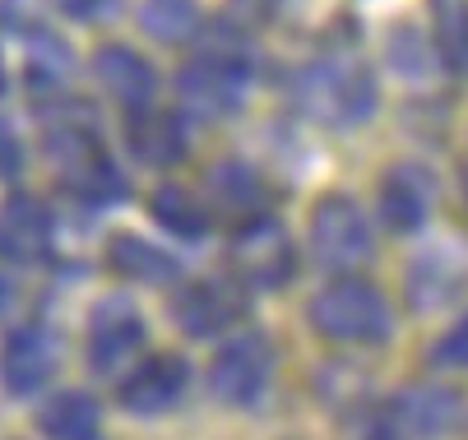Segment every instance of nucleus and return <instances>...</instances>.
Wrapping results in <instances>:
<instances>
[{"label":"nucleus","mask_w":468,"mask_h":440,"mask_svg":"<svg viewBox=\"0 0 468 440\" xmlns=\"http://www.w3.org/2000/svg\"><path fill=\"white\" fill-rule=\"evenodd\" d=\"M228 269H232L237 288H255V292L288 288V278L297 274V250H292L288 227L274 214L246 218L228 241Z\"/></svg>","instance_id":"obj_4"},{"label":"nucleus","mask_w":468,"mask_h":440,"mask_svg":"<svg viewBox=\"0 0 468 440\" xmlns=\"http://www.w3.org/2000/svg\"><path fill=\"white\" fill-rule=\"evenodd\" d=\"M431 200H436V185H431V172L418 167V162H399L385 172L380 191H376V204H380V223L389 232H418L431 214Z\"/></svg>","instance_id":"obj_12"},{"label":"nucleus","mask_w":468,"mask_h":440,"mask_svg":"<svg viewBox=\"0 0 468 440\" xmlns=\"http://www.w3.org/2000/svg\"><path fill=\"white\" fill-rule=\"evenodd\" d=\"M42 10H47V0H0V28H10L19 37H37Z\"/></svg>","instance_id":"obj_23"},{"label":"nucleus","mask_w":468,"mask_h":440,"mask_svg":"<svg viewBox=\"0 0 468 440\" xmlns=\"http://www.w3.org/2000/svg\"><path fill=\"white\" fill-rule=\"evenodd\" d=\"M186 381H190V371L181 357H172V352L149 357L121 381V408L135 417H158V413L176 408V399L186 394Z\"/></svg>","instance_id":"obj_11"},{"label":"nucleus","mask_w":468,"mask_h":440,"mask_svg":"<svg viewBox=\"0 0 468 440\" xmlns=\"http://www.w3.org/2000/svg\"><path fill=\"white\" fill-rule=\"evenodd\" d=\"M441 265H445L441 250L413 265V274H409V283H413V288H409V297H413V306H418V310H431V306L450 301V297H454V288L463 283V269H445V274H441Z\"/></svg>","instance_id":"obj_22"},{"label":"nucleus","mask_w":468,"mask_h":440,"mask_svg":"<svg viewBox=\"0 0 468 440\" xmlns=\"http://www.w3.org/2000/svg\"><path fill=\"white\" fill-rule=\"evenodd\" d=\"M144 343V316L135 310V301L112 292L93 306L89 316V361L98 375H112L116 366H125Z\"/></svg>","instance_id":"obj_9"},{"label":"nucleus","mask_w":468,"mask_h":440,"mask_svg":"<svg viewBox=\"0 0 468 440\" xmlns=\"http://www.w3.org/2000/svg\"><path fill=\"white\" fill-rule=\"evenodd\" d=\"M306 320L315 325L320 339L353 343V348H376L394 330L385 297L362 278H334L329 288H320L306 306Z\"/></svg>","instance_id":"obj_3"},{"label":"nucleus","mask_w":468,"mask_h":440,"mask_svg":"<svg viewBox=\"0 0 468 440\" xmlns=\"http://www.w3.org/2000/svg\"><path fill=\"white\" fill-rule=\"evenodd\" d=\"M125 144L144 167H176L186 158V125L176 111L149 107L140 116H125Z\"/></svg>","instance_id":"obj_15"},{"label":"nucleus","mask_w":468,"mask_h":440,"mask_svg":"<svg viewBox=\"0 0 468 440\" xmlns=\"http://www.w3.org/2000/svg\"><path fill=\"white\" fill-rule=\"evenodd\" d=\"M427 5L441 60L454 75H468V0H427Z\"/></svg>","instance_id":"obj_19"},{"label":"nucleus","mask_w":468,"mask_h":440,"mask_svg":"<svg viewBox=\"0 0 468 440\" xmlns=\"http://www.w3.org/2000/svg\"><path fill=\"white\" fill-rule=\"evenodd\" d=\"M93 75H98V84L125 107V116H140V111L154 107L158 79H154V66H149L140 51H130V47H121V42L98 47V51H93Z\"/></svg>","instance_id":"obj_13"},{"label":"nucleus","mask_w":468,"mask_h":440,"mask_svg":"<svg viewBox=\"0 0 468 440\" xmlns=\"http://www.w3.org/2000/svg\"><path fill=\"white\" fill-rule=\"evenodd\" d=\"M246 79H250V66L232 51H199L190 66L181 70L176 79V93L181 102L195 111V116H232L246 98Z\"/></svg>","instance_id":"obj_6"},{"label":"nucleus","mask_w":468,"mask_h":440,"mask_svg":"<svg viewBox=\"0 0 468 440\" xmlns=\"http://www.w3.org/2000/svg\"><path fill=\"white\" fill-rule=\"evenodd\" d=\"M241 5H246L250 15H270V10H274V0H241Z\"/></svg>","instance_id":"obj_27"},{"label":"nucleus","mask_w":468,"mask_h":440,"mask_svg":"<svg viewBox=\"0 0 468 440\" xmlns=\"http://www.w3.org/2000/svg\"><path fill=\"white\" fill-rule=\"evenodd\" d=\"M459 195H463V218H468V162L459 167Z\"/></svg>","instance_id":"obj_28"},{"label":"nucleus","mask_w":468,"mask_h":440,"mask_svg":"<svg viewBox=\"0 0 468 440\" xmlns=\"http://www.w3.org/2000/svg\"><path fill=\"white\" fill-rule=\"evenodd\" d=\"M19 167H24V149H19V140H15L10 125L0 120V181H15Z\"/></svg>","instance_id":"obj_25"},{"label":"nucleus","mask_w":468,"mask_h":440,"mask_svg":"<svg viewBox=\"0 0 468 440\" xmlns=\"http://www.w3.org/2000/svg\"><path fill=\"white\" fill-rule=\"evenodd\" d=\"M140 24L163 47H181V42L199 37V10H195V0H144Z\"/></svg>","instance_id":"obj_20"},{"label":"nucleus","mask_w":468,"mask_h":440,"mask_svg":"<svg viewBox=\"0 0 468 440\" xmlns=\"http://www.w3.org/2000/svg\"><path fill=\"white\" fill-rule=\"evenodd\" d=\"M246 316V297L237 283H218V278H205V283H186L176 297H172V320L190 334V339H214L218 330L237 325Z\"/></svg>","instance_id":"obj_10"},{"label":"nucleus","mask_w":468,"mask_h":440,"mask_svg":"<svg viewBox=\"0 0 468 440\" xmlns=\"http://www.w3.org/2000/svg\"><path fill=\"white\" fill-rule=\"evenodd\" d=\"M56 5L70 15V19H93V15L107 5V0H56Z\"/></svg>","instance_id":"obj_26"},{"label":"nucleus","mask_w":468,"mask_h":440,"mask_svg":"<svg viewBox=\"0 0 468 440\" xmlns=\"http://www.w3.org/2000/svg\"><path fill=\"white\" fill-rule=\"evenodd\" d=\"M56 241V218L37 195H10L0 200V265L28 269L51 256Z\"/></svg>","instance_id":"obj_8"},{"label":"nucleus","mask_w":468,"mask_h":440,"mask_svg":"<svg viewBox=\"0 0 468 440\" xmlns=\"http://www.w3.org/2000/svg\"><path fill=\"white\" fill-rule=\"evenodd\" d=\"M37 426L51 440H98V403L80 390L51 394L37 413Z\"/></svg>","instance_id":"obj_17"},{"label":"nucleus","mask_w":468,"mask_h":440,"mask_svg":"<svg viewBox=\"0 0 468 440\" xmlns=\"http://www.w3.org/2000/svg\"><path fill=\"white\" fill-rule=\"evenodd\" d=\"M37 120L47 125V158L56 162L60 185H65L75 200L102 209V204H116V200L130 195L121 167L112 162V153H107L102 140H98V120H93L89 107H80V102L65 98V102L42 107Z\"/></svg>","instance_id":"obj_1"},{"label":"nucleus","mask_w":468,"mask_h":440,"mask_svg":"<svg viewBox=\"0 0 468 440\" xmlns=\"http://www.w3.org/2000/svg\"><path fill=\"white\" fill-rule=\"evenodd\" d=\"M311 250L324 269H362L371 260V227L348 195H324L311 214Z\"/></svg>","instance_id":"obj_7"},{"label":"nucleus","mask_w":468,"mask_h":440,"mask_svg":"<svg viewBox=\"0 0 468 440\" xmlns=\"http://www.w3.org/2000/svg\"><path fill=\"white\" fill-rule=\"evenodd\" d=\"M107 265L116 278L125 283H144V288H163L181 274V265L167 256V250H158L154 241L135 236V232H121L107 241Z\"/></svg>","instance_id":"obj_16"},{"label":"nucleus","mask_w":468,"mask_h":440,"mask_svg":"<svg viewBox=\"0 0 468 440\" xmlns=\"http://www.w3.org/2000/svg\"><path fill=\"white\" fill-rule=\"evenodd\" d=\"M431 361L445 366V371H468V316L431 348Z\"/></svg>","instance_id":"obj_24"},{"label":"nucleus","mask_w":468,"mask_h":440,"mask_svg":"<svg viewBox=\"0 0 468 440\" xmlns=\"http://www.w3.org/2000/svg\"><path fill=\"white\" fill-rule=\"evenodd\" d=\"M149 214L163 232L181 236V241H199L209 232V214L205 204H199L190 191H181V185H158L154 200H149Z\"/></svg>","instance_id":"obj_18"},{"label":"nucleus","mask_w":468,"mask_h":440,"mask_svg":"<svg viewBox=\"0 0 468 440\" xmlns=\"http://www.w3.org/2000/svg\"><path fill=\"white\" fill-rule=\"evenodd\" d=\"M270 381H274V343L260 330H246L232 343H223V352L214 357V371H209V385H214L218 403H228V408H255L264 399V390H270Z\"/></svg>","instance_id":"obj_5"},{"label":"nucleus","mask_w":468,"mask_h":440,"mask_svg":"<svg viewBox=\"0 0 468 440\" xmlns=\"http://www.w3.org/2000/svg\"><path fill=\"white\" fill-rule=\"evenodd\" d=\"M0 89H5V66H0Z\"/></svg>","instance_id":"obj_29"},{"label":"nucleus","mask_w":468,"mask_h":440,"mask_svg":"<svg viewBox=\"0 0 468 440\" xmlns=\"http://www.w3.org/2000/svg\"><path fill=\"white\" fill-rule=\"evenodd\" d=\"M209 185H214V195L228 209H237V214H250L255 218V209L264 204V185H260V176L246 162H218L209 172Z\"/></svg>","instance_id":"obj_21"},{"label":"nucleus","mask_w":468,"mask_h":440,"mask_svg":"<svg viewBox=\"0 0 468 440\" xmlns=\"http://www.w3.org/2000/svg\"><path fill=\"white\" fill-rule=\"evenodd\" d=\"M292 102L306 120L329 125V131H348V125H362L376 111V75L357 56H324L297 70Z\"/></svg>","instance_id":"obj_2"},{"label":"nucleus","mask_w":468,"mask_h":440,"mask_svg":"<svg viewBox=\"0 0 468 440\" xmlns=\"http://www.w3.org/2000/svg\"><path fill=\"white\" fill-rule=\"evenodd\" d=\"M51 371H56V343L37 325L15 330L5 348H0V381L15 394H37L51 381Z\"/></svg>","instance_id":"obj_14"}]
</instances>
